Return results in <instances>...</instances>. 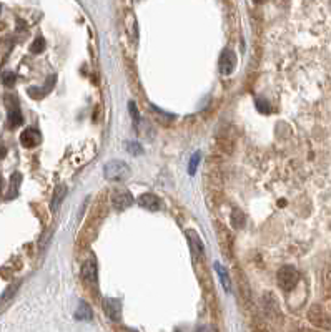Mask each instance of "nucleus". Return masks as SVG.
Returning <instances> with one entry per match:
<instances>
[{
  "instance_id": "23",
  "label": "nucleus",
  "mask_w": 331,
  "mask_h": 332,
  "mask_svg": "<svg viewBox=\"0 0 331 332\" xmlns=\"http://www.w3.org/2000/svg\"><path fill=\"white\" fill-rule=\"evenodd\" d=\"M253 2H257V4H265L267 0H253Z\"/></svg>"
},
{
  "instance_id": "6",
  "label": "nucleus",
  "mask_w": 331,
  "mask_h": 332,
  "mask_svg": "<svg viewBox=\"0 0 331 332\" xmlns=\"http://www.w3.org/2000/svg\"><path fill=\"white\" fill-rule=\"evenodd\" d=\"M104 311L108 315V319H112L113 322H118L122 317V302L118 299L107 297L104 301Z\"/></svg>"
},
{
  "instance_id": "16",
  "label": "nucleus",
  "mask_w": 331,
  "mask_h": 332,
  "mask_svg": "<svg viewBox=\"0 0 331 332\" xmlns=\"http://www.w3.org/2000/svg\"><path fill=\"white\" fill-rule=\"evenodd\" d=\"M200 160H202V153H200V151L193 153L192 158H190V161H188V175H190V176H193L195 173H197V168H198V165H200Z\"/></svg>"
},
{
  "instance_id": "8",
  "label": "nucleus",
  "mask_w": 331,
  "mask_h": 332,
  "mask_svg": "<svg viewBox=\"0 0 331 332\" xmlns=\"http://www.w3.org/2000/svg\"><path fill=\"white\" fill-rule=\"evenodd\" d=\"M187 236H188V243H190V249H192L193 259L200 258V256L203 254V243H202V239H200V236L193 230H190L187 233Z\"/></svg>"
},
{
  "instance_id": "19",
  "label": "nucleus",
  "mask_w": 331,
  "mask_h": 332,
  "mask_svg": "<svg viewBox=\"0 0 331 332\" xmlns=\"http://www.w3.org/2000/svg\"><path fill=\"white\" fill-rule=\"evenodd\" d=\"M15 80H17V77H15V73L12 72H5L2 75V83L5 86H14L15 85Z\"/></svg>"
},
{
  "instance_id": "5",
  "label": "nucleus",
  "mask_w": 331,
  "mask_h": 332,
  "mask_svg": "<svg viewBox=\"0 0 331 332\" xmlns=\"http://www.w3.org/2000/svg\"><path fill=\"white\" fill-rule=\"evenodd\" d=\"M42 141V135L37 128H25L20 135V143L25 148H35L37 145H40Z\"/></svg>"
},
{
  "instance_id": "7",
  "label": "nucleus",
  "mask_w": 331,
  "mask_h": 332,
  "mask_svg": "<svg viewBox=\"0 0 331 332\" xmlns=\"http://www.w3.org/2000/svg\"><path fill=\"white\" fill-rule=\"evenodd\" d=\"M137 201H138V204L142 206V208L148 209V211H158V209L161 208L160 199L156 198L155 194H151V193H145V194H142Z\"/></svg>"
},
{
  "instance_id": "20",
  "label": "nucleus",
  "mask_w": 331,
  "mask_h": 332,
  "mask_svg": "<svg viewBox=\"0 0 331 332\" xmlns=\"http://www.w3.org/2000/svg\"><path fill=\"white\" fill-rule=\"evenodd\" d=\"M128 110H130V115H132V118H133V123L138 125L140 123V113L137 110V105H135L133 101H128Z\"/></svg>"
},
{
  "instance_id": "21",
  "label": "nucleus",
  "mask_w": 331,
  "mask_h": 332,
  "mask_svg": "<svg viewBox=\"0 0 331 332\" xmlns=\"http://www.w3.org/2000/svg\"><path fill=\"white\" fill-rule=\"evenodd\" d=\"M255 103H257L258 110L262 112V113H270V103L265 100V98H257Z\"/></svg>"
},
{
  "instance_id": "17",
  "label": "nucleus",
  "mask_w": 331,
  "mask_h": 332,
  "mask_svg": "<svg viewBox=\"0 0 331 332\" xmlns=\"http://www.w3.org/2000/svg\"><path fill=\"white\" fill-rule=\"evenodd\" d=\"M125 146H127V151H128L130 155H142L143 153L142 145L137 143V141H127Z\"/></svg>"
},
{
  "instance_id": "25",
  "label": "nucleus",
  "mask_w": 331,
  "mask_h": 332,
  "mask_svg": "<svg viewBox=\"0 0 331 332\" xmlns=\"http://www.w3.org/2000/svg\"><path fill=\"white\" fill-rule=\"evenodd\" d=\"M0 188H2V178H0Z\"/></svg>"
},
{
  "instance_id": "24",
  "label": "nucleus",
  "mask_w": 331,
  "mask_h": 332,
  "mask_svg": "<svg viewBox=\"0 0 331 332\" xmlns=\"http://www.w3.org/2000/svg\"><path fill=\"white\" fill-rule=\"evenodd\" d=\"M4 155H5V150L2 148V150H0V156H4Z\"/></svg>"
},
{
  "instance_id": "4",
  "label": "nucleus",
  "mask_w": 331,
  "mask_h": 332,
  "mask_svg": "<svg viewBox=\"0 0 331 332\" xmlns=\"http://www.w3.org/2000/svg\"><path fill=\"white\" fill-rule=\"evenodd\" d=\"M236 55L233 50H223V53H221L220 57V62H218V68H220V73L221 75H231L233 72H235L236 68Z\"/></svg>"
},
{
  "instance_id": "13",
  "label": "nucleus",
  "mask_w": 331,
  "mask_h": 332,
  "mask_svg": "<svg viewBox=\"0 0 331 332\" xmlns=\"http://www.w3.org/2000/svg\"><path fill=\"white\" fill-rule=\"evenodd\" d=\"M20 183H22V175H20V173H14L12 178H10V188H9V193H7V196H5V198H7V199L15 198V196L19 194V186H20Z\"/></svg>"
},
{
  "instance_id": "11",
  "label": "nucleus",
  "mask_w": 331,
  "mask_h": 332,
  "mask_svg": "<svg viewBox=\"0 0 331 332\" xmlns=\"http://www.w3.org/2000/svg\"><path fill=\"white\" fill-rule=\"evenodd\" d=\"M75 319L77 320H92L94 319V311H92V307L85 301L78 304L77 311H75Z\"/></svg>"
},
{
  "instance_id": "9",
  "label": "nucleus",
  "mask_w": 331,
  "mask_h": 332,
  "mask_svg": "<svg viewBox=\"0 0 331 332\" xmlns=\"http://www.w3.org/2000/svg\"><path fill=\"white\" fill-rule=\"evenodd\" d=\"M9 106V127L10 128H17L22 125V122H24V117H22V112L19 108V103L14 101V105H10V103H7Z\"/></svg>"
},
{
  "instance_id": "14",
  "label": "nucleus",
  "mask_w": 331,
  "mask_h": 332,
  "mask_svg": "<svg viewBox=\"0 0 331 332\" xmlns=\"http://www.w3.org/2000/svg\"><path fill=\"white\" fill-rule=\"evenodd\" d=\"M65 194H67V186H65V184H60V186L55 188V193H53V198H52V209L53 211L58 209V206H60V203L63 201Z\"/></svg>"
},
{
  "instance_id": "26",
  "label": "nucleus",
  "mask_w": 331,
  "mask_h": 332,
  "mask_svg": "<svg viewBox=\"0 0 331 332\" xmlns=\"http://www.w3.org/2000/svg\"><path fill=\"white\" fill-rule=\"evenodd\" d=\"M0 12H2V5H0Z\"/></svg>"
},
{
  "instance_id": "18",
  "label": "nucleus",
  "mask_w": 331,
  "mask_h": 332,
  "mask_svg": "<svg viewBox=\"0 0 331 332\" xmlns=\"http://www.w3.org/2000/svg\"><path fill=\"white\" fill-rule=\"evenodd\" d=\"M43 48H45V40H43V37H37L34 40V43L30 45V52L32 53H40L43 52Z\"/></svg>"
},
{
  "instance_id": "2",
  "label": "nucleus",
  "mask_w": 331,
  "mask_h": 332,
  "mask_svg": "<svg viewBox=\"0 0 331 332\" xmlns=\"http://www.w3.org/2000/svg\"><path fill=\"white\" fill-rule=\"evenodd\" d=\"M104 173H105V178L110 179V181H123V179H127L130 176L132 171H130L127 163L113 160V161H108L104 166Z\"/></svg>"
},
{
  "instance_id": "10",
  "label": "nucleus",
  "mask_w": 331,
  "mask_h": 332,
  "mask_svg": "<svg viewBox=\"0 0 331 332\" xmlns=\"http://www.w3.org/2000/svg\"><path fill=\"white\" fill-rule=\"evenodd\" d=\"M82 279L87 282H97V261L89 259L82 266Z\"/></svg>"
},
{
  "instance_id": "12",
  "label": "nucleus",
  "mask_w": 331,
  "mask_h": 332,
  "mask_svg": "<svg viewBox=\"0 0 331 332\" xmlns=\"http://www.w3.org/2000/svg\"><path fill=\"white\" fill-rule=\"evenodd\" d=\"M215 271L218 273L220 282H221V286H223V289H225L226 292H230V291H231V282H230V277H228L226 269H225L220 263H215Z\"/></svg>"
},
{
  "instance_id": "3",
  "label": "nucleus",
  "mask_w": 331,
  "mask_h": 332,
  "mask_svg": "<svg viewBox=\"0 0 331 332\" xmlns=\"http://www.w3.org/2000/svg\"><path fill=\"white\" fill-rule=\"evenodd\" d=\"M112 204H113V208H115L117 211H123V209H127V208H130L133 203H135V199H133V196H132V193L128 191V189H125V188H118V189H115V191L112 193Z\"/></svg>"
},
{
  "instance_id": "22",
  "label": "nucleus",
  "mask_w": 331,
  "mask_h": 332,
  "mask_svg": "<svg viewBox=\"0 0 331 332\" xmlns=\"http://www.w3.org/2000/svg\"><path fill=\"white\" fill-rule=\"evenodd\" d=\"M19 284H20V282H17V284H14V286H9L7 289H5V292H4V296H2V301H7L9 297H12V296H14V292L17 291Z\"/></svg>"
},
{
  "instance_id": "15",
  "label": "nucleus",
  "mask_w": 331,
  "mask_h": 332,
  "mask_svg": "<svg viewBox=\"0 0 331 332\" xmlns=\"http://www.w3.org/2000/svg\"><path fill=\"white\" fill-rule=\"evenodd\" d=\"M243 225H245V214H243V211L233 209V213H231V226L236 228V230H240Z\"/></svg>"
},
{
  "instance_id": "1",
  "label": "nucleus",
  "mask_w": 331,
  "mask_h": 332,
  "mask_svg": "<svg viewBox=\"0 0 331 332\" xmlns=\"http://www.w3.org/2000/svg\"><path fill=\"white\" fill-rule=\"evenodd\" d=\"M276 281H278V286L281 287L283 291H293L300 281V273L293 268V266H283L278 274H276Z\"/></svg>"
}]
</instances>
